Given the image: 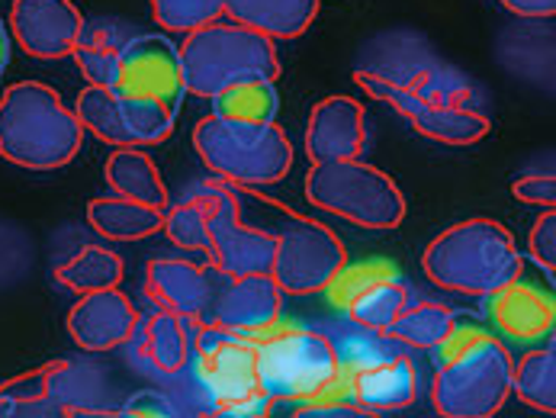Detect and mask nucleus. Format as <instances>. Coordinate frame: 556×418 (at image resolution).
<instances>
[{"label": "nucleus", "mask_w": 556, "mask_h": 418, "mask_svg": "<svg viewBox=\"0 0 556 418\" xmlns=\"http://www.w3.org/2000/svg\"><path fill=\"white\" fill-rule=\"evenodd\" d=\"M229 190L239 203L241 219L277 242L270 267L274 283L290 296L321 293L328 280L338 274V267L348 261L344 242L325 223L283 206L274 197H264L257 187L229 183Z\"/></svg>", "instance_id": "nucleus-2"}, {"label": "nucleus", "mask_w": 556, "mask_h": 418, "mask_svg": "<svg viewBox=\"0 0 556 418\" xmlns=\"http://www.w3.org/2000/svg\"><path fill=\"white\" fill-rule=\"evenodd\" d=\"M348 383H351L354 403L364 406L370 416L408 409L418 400V370L402 351L387 360H377L370 367L348 373Z\"/></svg>", "instance_id": "nucleus-19"}, {"label": "nucleus", "mask_w": 556, "mask_h": 418, "mask_svg": "<svg viewBox=\"0 0 556 418\" xmlns=\"http://www.w3.org/2000/svg\"><path fill=\"white\" fill-rule=\"evenodd\" d=\"M126 42H129V36H123L119 26H113V23H84L72 59L78 62L80 75L87 78V84L113 87L116 65H119Z\"/></svg>", "instance_id": "nucleus-27"}, {"label": "nucleus", "mask_w": 556, "mask_h": 418, "mask_svg": "<svg viewBox=\"0 0 556 418\" xmlns=\"http://www.w3.org/2000/svg\"><path fill=\"white\" fill-rule=\"evenodd\" d=\"M283 290L270 274L229 277L213 267V293L197 322V329H226V332L261 338L280 322Z\"/></svg>", "instance_id": "nucleus-11"}, {"label": "nucleus", "mask_w": 556, "mask_h": 418, "mask_svg": "<svg viewBox=\"0 0 556 418\" xmlns=\"http://www.w3.org/2000/svg\"><path fill=\"white\" fill-rule=\"evenodd\" d=\"M84 23L72 0H13L7 29L26 55L55 62L75 52Z\"/></svg>", "instance_id": "nucleus-14"}, {"label": "nucleus", "mask_w": 556, "mask_h": 418, "mask_svg": "<svg viewBox=\"0 0 556 418\" xmlns=\"http://www.w3.org/2000/svg\"><path fill=\"white\" fill-rule=\"evenodd\" d=\"M431 403L444 418H492L511 396V354L505 341L477 319L457 316L451 334L431 347Z\"/></svg>", "instance_id": "nucleus-1"}, {"label": "nucleus", "mask_w": 556, "mask_h": 418, "mask_svg": "<svg viewBox=\"0 0 556 418\" xmlns=\"http://www.w3.org/2000/svg\"><path fill=\"white\" fill-rule=\"evenodd\" d=\"M126 277V264L116 251L106 245H84L75 251L65 264L55 267V280L68 287L72 293H93V290H110L119 287Z\"/></svg>", "instance_id": "nucleus-28"}, {"label": "nucleus", "mask_w": 556, "mask_h": 418, "mask_svg": "<svg viewBox=\"0 0 556 418\" xmlns=\"http://www.w3.org/2000/svg\"><path fill=\"white\" fill-rule=\"evenodd\" d=\"M412 129L441 145H473L489 136V116L473 100H444L408 116Z\"/></svg>", "instance_id": "nucleus-23"}, {"label": "nucleus", "mask_w": 556, "mask_h": 418, "mask_svg": "<svg viewBox=\"0 0 556 418\" xmlns=\"http://www.w3.org/2000/svg\"><path fill=\"white\" fill-rule=\"evenodd\" d=\"M139 357L159 370V373H180L190 364L193 354V322L180 313L170 309H155L152 316H146L139 322V329L132 334Z\"/></svg>", "instance_id": "nucleus-20"}, {"label": "nucleus", "mask_w": 556, "mask_h": 418, "mask_svg": "<svg viewBox=\"0 0 556 418\" xmlns=\"http://www.w3.org/2000/svg\"><path fill=\"white\" fill-rule=\"evenodd\" d=\"M87 223L106 242H139L161 232L164 213L129 197H97L87 206Z\"/></svg>", "instance_id": "nucleus-25"}, {"label": "nucleus", "mask_w": 556, "mask_h": 418, "mask_svg": "<svg viewBox=\"0 0 556 418\" xmlns=\"http://www.w3.org/2000/svg\"><path fill=\"white\" fill-rule=\"evenodd\" d=\"M75 113H78L84 132L97 136L100 142H106L113 149H123V145H139L142 149L139 129L132 123V106L113 87L87 84L78 93Z\"/></svg>", "instance_id": "nucleus-21"}, {"label": "nucleus", "mask_w": 556, "mask_h": 418, "mask_svg": "<svg viewBox=\"0 0 556 418\" xmlns=\"http://www.w3.org/2000/svg\"><path fill=\"white\" fill-rule=\"evenodd\" d=\"M210 216H213V203H210V187L184 203H170L164 210V223L161 232L184 251H206L210 245Z\"/></svg>", "instance_id": "nucleus-31"}, {"label": "nucleus", "mask_w": 556, "mask_h": 418, "mask_svg": "<svg viewBox=\"0 0 556 418\" xmlns=\"http://www.w3.org/2000/svg\"><path fill=\"white\" fill-rule=\"evenodd\" d=\"M485 303H489V322L498 338L511 344H541L554 338L556 300L551 287L515 277L511 283L485 296Z\"/></svg>", "instance_id": "nucleus-15"}, {"label": "nucleus", "mask_w": 556, "mask_h": 418, "mask_svg": "<svg viewBox=\"0 0 556 418\" xmlns=\"http://www.w3.org/2000/svg\"><path fill=\"white\" fill-rule=\"evenodd\" d=\"M84 370L72 360H49L0 383V418L93 416L84 393Z\"/></svg>", "instance_id": "nucleus-10"}, {"label": "nucleus", "mask_w": 556, "mask_h": 418, "mask_svg": "<svg viewBox=\"0 0 556 418\" xmlns=\"http://www.w3.org/2000/svg\"><path fill=\"white\" fill-rule=\"evenodd\" d=\"M396 277L399 267L390 257H367V261H357V264H348L344 261L321 293L328 296V306L348 309L367 287H374L380 280H396Z\"/></svg>", "instance_id": "nucleus-33"}, {"label": "nucleus", "mask_w": 556, "mask_h": 418, "mask_svg": "<svg viewBox=\"0 0 556 418\" xmlns=\"http://www.w3.org/2000/svg\"><path fill=\"white\" fill-rule=\"evenodd\" d=\"M528 251L531 257L544 267L547 280H554L556 274V213L554 210H544L531 229V239H528Z\"/></svg>", "instance_id": "nucleus-36"}, {"label": "nucleus", "mask_w": 556, "mask_h": 418, "mask_svg": "<svg viewBox=\"0 0 556 418\" xmlns=\"http://www.w3.org/2000/svg\"><path fill=\"white\" fill-rule=\"evenodd\" d=\"M152 13L167 33H193L226 16V0H152Z\"/></svg>", "instance_id": "nucleus-34"}, {"label": "nucleus", "mask_w": 556, "mask_h": 418, "mask_svg": "<svg viewBox=\"0 0 556 418\" xmlns=\"http://www.w3.org/2000/svg\"><path fill=\"white\" fill-rule=\"evenodd\" d=\"M210 203H213V216H210V264L219 274L229 277H244V274H270L274 267V251L277 242L248 226L241 219L239 203L229 190L226 180L210 183Z\"/></svg>", "instance_id": "nucleus-12"}, {"label": "nucleus", "mask_w": 556, "mask_h": 418, "mask_svg": "<svg viewBox=\"0 0 556 418\" xmlns=\"http://www.w3.org/2000/svg\"><path fill=\"white\" fill-rule=\"evenodd\" d=\"M139 322L142 316L132 306V300L119 287H110L80 293L78 306L68 313V334L80 351L106 354L119 344H129Z\"/></svg>", "instance_id": "nucleus-16"}, {"label": "nucleus", "mask_w": 556, "mask_h": 418, "mask_svg": "<svg viewBox=\"0 0 556 418\" xmlns=\"http://www.w3.org/2000/svg\"><path fill=\"white\" fill-rule=\"evenodd\" d=\"M309 203L370 232H390L405 219V197L399 183L364 159L321 162L306 174Z\"/></svg>", "instance_id": "nucleus-7"}, {"label": "nucleus", "mask_w": 556, "mask_h": 418, "mask_svg": "<svg viewBox=\"0 0 556 418\" xmlns=\"http://www.w3.org/2000/svg\"><path fill=\"white\" fill-rule=\"evenodd\" d=\"M428 280L464 296H492L525 274L511 232L495 219H467L444 229L421 254Z\"/></svg>", "instance_id": "nucleus-4"}, {"label": "nucleus", "mask_w": 556, "mask_h": 418, "mask_svg": "<svg viewBox=\"0 0 556 418\" xmlns=\"http://www.w3.org/2000/svg\"><path fill=\"white\" fill-rule=\"evenodd\" d=\"M113 90L126 100L159 103L170 113H180L184 103V78L177 46L164 36H136L123 46Z\"/></svg>", "instance_id": "nucleus-13"}, {"label": "nucleus", "mask_w": 556, "mask_h": 418, "mask_svg": "<svg viewBox=\"0 0 556 418\" xmlns=\"http://www.w3.org/2000/svg\"><path fill=\"white\" fill-rule=\"evenodd\" d=\"M511 393L531 409L554 416L556 413V347L554 338L531 344V351L511 367Z\"/></svg>", "instance_id": "nucleus-26"}, {"label": "nucleus", "mask_w": 556, "mask_h": 418, "mask_svg": "<svg viewBox=\"0 0 556 418\" xmlns=\"http://www.w3.org/2000/svg\"><path fill=\"white\" fill-rule=\"evenodd\" d=\"M197 329V326H193ZM197 380L210 396V416L261 393L257 383V341L226 329H197Z\"/></svg>", "instance_id": "nucleus-9"}, {"label": "nucleus", "mask_w": 556, "mask_h": 418, "mask_svg": "<svg viewBox=\"0 0 556 418\" xmlns=\"http://www.w3.org/2000/svg\"><path fill=\"white\" fill-rule=\"evenodd\" d=\"M213 293V264L200 267L187 257H152L146 267V296L155 309H170L200 322Z\"/></svg>", "instance_id": "nucleus-18"}, {"label": "nucleus", "mask_w": 556, "mask_h": 418, "mask_svg": "<svg viewBox=\"0 0 556 418\" xmlns=\"http://www.w3.org/2000/svg\"><path fill=\"white\" fill-rule=\"evenodd\" d=\"M367 145V116L364 106L351 97H325L309 113L306 126V159L313 165L361 159Z\"/></svg>", "instance_id": "nucleus-17"}, {"label": "nucleus", "mask_w": 556, "mask_h": 418, "mask_svg": "<svg viewBox=\"0 0 556 418\" xmlns=\"http://www.w3.org/2000/svg\"><path fill=\"white\" fill-rule=\"evenodd\" d=\"M502 7L528 20H551L556 13V0H502Z\"/></svg>", "instance_id": "nucleus-40"}, {"label": "nucleus", "mask_w": 556, "mask_h": 418, "mask_svg": "<svg viewBox=\"0 0 556 418\" xmlns=\"http://www.w3.org/2000/svg\"><path fill=\"white\" fill-rule=\"evenodd\" d=\"M405 303H408V290H405L402 277H396V280H380V283L367 287L344 313L351 316L354 326L387 334Z\"/></svg>", "instance_id": "nucleus-32"}, {"label": "nucleus", "mask_w": 556, "mask_h": 418, "mask_svg": "<svg viewBox=\"0 0 556 418\" xmlns=\"http://www.w3.org/2000/svg\"><path fill=\"white\" fill-rule=\"evenodd\" d=\"M293 416L300 418H374L364 406H357V403H344V400H338V403H300L296 409H293Z\"/></svg>", "instance_id": "nucleus-39"}, {"label": "nucleus", "mask_w": 556, "mask_h": 418, "mask_svg": "<svg viewBox=\"0 0 556 418\" xmlns=\"http://www.w3.org/2000/svg\"><path fill=\"white\" fill-rule=\"evenodd\" d=\"M321 0H226V16L267 39H300L318 13Z\"/></svg>", "instance_id": "nucleus-22"}, {"label": "nucleus", "mask_w": 556, "mask_h": 418, "mask_svg": "<svg viewBox=\"0 0 556 418\" xmlns=\"http://www.w3.org/2000/svg\"><path fill=\"white\" fill-rule=\"evenodd\" d=\"M280 106L274 81H239L213 97V116L232 123H274Z\"/></svg>", "instance_id": "nucleus-30"}, {"label": "nucleus", "mask_w": 556, "mask_h": 418, "mask_svg": "<svg viewBox=\"0 0 556 418\" xmlns=\"http://www.w3.org/2000/svg\"><path fill=\"white\" fill-rule=\"evenodd\" d=\"M177 59H180L184 90L200 100H213L219 90L239 81L280 78V59L274 39L241 26L236 20L229 23L213 20L193 33H184V42L177 46Z\"/></svg>", "instance_id": "nucleus-5"}, {"label": "nucleus", "mask_w": 556, "mask_h": 418, "mask_svg": "<svg viewBox=\"0 0 556 418\" xmlns=\"http://www.w3.org/2000/svg\"><path fill=\"white\" fill-rule=\"evenodd\" d=\"M7 62H10V29H7V23L0 20V75H3Z\"/></svg>", "instance_id": "nucleus-41"}, {"label": "nucleus", "mask_w": 556, "mask_h": 418, "mask_svg": "<svg viewBox=\"0 0 556 418\" xmlns=\"http://www.w3.org/2000/svg\"><path fill=\"white\" fill-rule=\"evenodd\" d=\"M457 322V313L444 303H434V300H421V303H405L402 313L396 316V322L387 329V334L399 341V344H408V347H421V351H431L438 347L451 329Z\"/></svg>", "instance_id": "nucleus-29"}, {"label": "nucleus", "mask_w": 556, "mask_h": 418, "mask_svg": "<svg viewBox=\"0 0 556 418\" xmlns=\"http://www.w3.org/2000/svg\"><path fill=\"white\" fill-rule=\"evenodd\" d=\"M84 142L78 113L55 87L16 81L0 97V159L26 170H55L75 162Z\"/></svg>", "instance_id": "nucleus-3"}, {"label": "nucleus", "mask_w": 556, "mask_h": 418, "mask_svg": "<svg viewBox=\"0 0 556 418\" xmlns=\"http://www.w3.org/2000/svg\"><path fill=\"white\" fill-rule=\"evenodd\" d=\"M331 344H334V354H338V367L348 370V373L399 354V347H393L390 334L370 332L364 326H357L354 332H348L341 341H331Z\"/></svg>", "instance_id": "nucleus-35"}, {"label": "nucleus", "mask_w": 556, "mask_h": 418, "mask_svg": "<svg viewBox=\"0 0 556 418\" xmlns=\"http://www.w3.org/2000/svg\"><path fill=\"white\" fill-rule=\"evenodd\" d=\"M116 416H146V418H174L180 416V409L161 396L155 390H146V393H136L132 400H126L123 409H116Z\"/></svg>", "instance_id": "nucleus-38"}, {"label": "nucleus", "mask_w": 556, "mask_h": 418, "mask_svg": "<svg viewBox=\"0 0 556 418\" xmlns=\"http://www.w3.org/2000/svg\"><path fill=\"white\" fill-rule=\"evenodd\" d=\"M511 197L521 200L525 206H538V210H554L556 203V177L547 174H525L511 183Z\"/></svg>", "instance_id": "nucleus-37"}, {"label": "nucleus", "mask_w": 556, "mask_h": 418, "mask_svg": "<svg viewBox=\"0 0 556 418\" xmlns=\"http://www.w3.org/2000/svg\"><path fill=\"white\" fill-rule=\"evenodd\" d=\"M103 177L106 183L119 193V197H129V200H139L146 206H155V210H167L170 206V193L164 187V177H161L159 165L149 159V152H142L139 145H123L116 149L106 165H103Z\"/></svg>", "instance_id": "nucleus-24"}, {"label": "nucleus", "mask_w": 556, "mask_h": 418, "mask_svg": "<svg viewBox=\"0 0 556 418\" xmlns=\"http://www.w3.org/2000/svg\"><path fill=\"white\" fill-rule=\"evenodd\" d=\"M254 341L257 383L274 403H309L338 373V354L328 334L277 322Z\"/></svg>", "instance_id": "nucleus-8"}, {"label": "nucleus", "mask_w": 556, "mask_h": 418, "mask_svg": "<svg viewBox=\"0 0 556 418\" xmlns=\"http://www.w3.org/2000/svg\"><path fill=\"white\" fill-rule=\"evenodd\" d=\"M193 149L210 174L239 187H270L293 167V145L277 123H232L210 113L193 129Z\"/></svg>", "instance_id": "nucleus-6"}]
</instances>
